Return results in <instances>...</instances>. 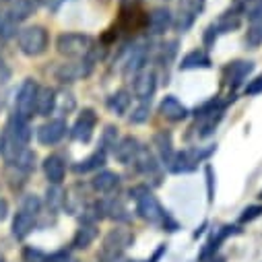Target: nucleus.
Returning <instances> with one entry per match:
<instances>
[{
  "instance_id": "nucleus-1",
  "label": "nucleus",
  "mask_w": 262,
  "mask_h": 262,
  "mask_svg": "<svg viewBox=\"0 0 262 262\" xmlns=\"http://www.w3.org/2000/svg\"><path fill=\"white\" fill-rule=\"evenodd\" d=\"M130 194H133V199H135V203H137L139 215H141L145 221H149V223H153V225H161V223L165 221V217L169 215V213L161 207V203L157 201V196H155L149 188L137 186Z\"/></svg>"
},
{
  "instance_id": "nucleus-2",
  "label": "nucleus",
  "mask_w": 262,
  "mask_h": 262,
  "mask_svg": "<svg viewBox=\"0 0 262 262\" xmlns=\"http://www.w3.org/2000/svg\"><path fill=\"white\" fill-rule=\"evenodd\" d=\"M56 48L67 58H87L93 50V37L85 33H62L56 39Z\"/></svg>"
},
{
  "instance_id": "nucleus-3",
  "label": "nucleus",
  "mask_w": 262,
  "mask_h": 262,
  "mask_svg": "<svg viewBox=\"0 0 262 262\" xmlns=\"http://www.w3.org/2000/svg\"><path fill=\"white\" fill-rule=\"evenodd\" d=\"M135 235L130 233L128 229H122V227H116L112 229L105 239H103V246H101V254H99V260L101 262H110V260H116L120 258V254L133 244Z\"/></svg>"
},
{
  "instance_id": "nucleus-4",
  "label": "nucleus",
  "mask_w": 262,
  "mask_h": 262,
  "mask_svg": "<svg viewBox=\"0 0 262 262\" xmlns=\"http://www.w3.org/2000/svg\"><path fill=\"white\" fill-rule=\"evenodd\" d=\"M19 48L25 56H41L48 50V31L41 25L27 27L19 33Z\"/></svg>"
},
{
  "instance_id": "nucleus-5",
  "label": "nucleus",
  "mask_w": 262,
  "mask_h": 262,
  "mask_svg": "<svg viewBox=\"0 0 262 262\" xmlns=\"http://www.w3.org/2000/svg\"><path fill=\"white\" fill-rule=\"evenodd\" d=\"M93 62H95V54H93V50H91L89 56H87V58H81L79 62L62 64V67L58 69V73H56V77H58V81H62V83H75V81H79V79L89 77V73L93 71Z\"/></svg>"
},
{
  "instance_id": "nucleus-6",
  "label": "nucleus",
  "mask_w": 262,
  "mask_h": 262,
  "mask_svg": "<svg viewBox=\"0 0 262 262\" xmlns=\"http://www.w3.org/2000/svg\"><path fill=\"white\" fill-rule=\"evenodd\" d=\"M37 91H39V87H37V83H35L33 79H27V81L21 85V89H19V93H17V101H15V116H19V118H23V120H27V118L33 116Z\"/></svg>"
},
{
  "instance_id": "nucleus-7",
  "label": "nucleus",
  "mask_w": 262,
  "mask_h": 262,
  "mask_svg": "<svg viewBox=\"0 0 262 262\" xmlns=\"http://www.w3.org/2000/svg\"><path fill=\"white\" fill-rule=\"evenodd\" d=\"M67 122L64 120H50L46 122L43 126H39L37 130V141L41 145H56L64 139V135H67Z\"/></svg>"
},
{
  "instance_id": "nucleus-8",
  "label": "nucleus",
  "mask_w": 262,
  "mask_h": 262,
  "mask_svg": "<svg viewBox=\"0 0 262 262\" xmlns=\"http://www.w3.org/2000/svg\"><path fill=\"white\" fill-rule=\"evenodd\" d=\"M201 9H203V0H180L176 27L180 31H186L194 23V19H196V15L201 13Z\"/></svg>"
},
{
  "instance_id": "nucleus-9",
  "label": "nucleus",
  "mask_w": 262,
  "mask_h": 262,
  "mask_svg": "<svg viewBox=\"0 0 262 262\" xmlns=\"http://www.w3.org/2000/svg\"><path fill=\"white\" fill-rule=\"evenodd\" d=\"M171 25H173V15H171V11L165 9V7L153 9L151 15L147 17V31H149L151 35H161V33H165Z\"/></svg>"
},
{
  "instance_id": "nucleus-10",
  "label": "nucleus",
  "mask_w": 262,
  "mask_h": 262,
  "mask_svg": "<svg viewBox=\"0 0 262 262\" xmlns=\"http://www.w3.org/2000/svg\"><path fill=\"white\" fill-rule=\"evenodd\" d=\"M252 71H254V64H252V62L237 60V62H231L229 67L225 69L223 77H225V83H227L231 89H235V87H239V85L250 77Z\"/></svg>"
},
{
  "instance_id": "nucleus-11",
  "label": "nucleus",
  "mask_w": 262,
  "mask_h": 262,
  "mask_svg": "<svg viewBox=\"0 0 262 262\" xmlns=\"http://www.w3.org/2000/svg\"><path fill=\"white\" fill-rule=\"evenodd\" d=\"M95 124H97V116L93 110H83V114L79 116L75 128H73V137L81 143H89L91 137H93V130H95Z\"/></svg>"
},
{
  "instance_id": "nucleus-12",
  "label": "nucleus",
  "mask_w": 262,
  "mask_h": 262,
  "mask_svg": "<svg viewBox=\"0 0 262 262\" xmlns=\"http://www.w3.org/2000/svg\"><path fill=\"white\" fill-rule=\"evenodd\" d=\"M157 89V75L153 71H143L135 79V95L139 101H149Z\"/></svg>"
},
{
  "instance_id": "nucleus-13",
  "label": "nucleus",
  "mask_w": 262,
  "mask_h": 262,
  "mask_svg": "<svg viewBox=\"0 0 262 262\" xmlns=\"http://www.w3.org/2000/svg\"><path fill=\"white\" fill-rule=\"evenodd\" d=\"M139 149H141V145H139V141H137L135 137H124V139H120L118 145L114 147V157H116L120 163L130 165V163H135Z\"/></svg>"
},
{
  "instance_id": "nucleus-14",
  "label": "nucleus",
  "mask_w": 262,
  "mask_h": 262,
  "mask_svg": "<svg viewBox=\"0 0 262 262\" xmlns=\"http://www.w3.org/2000/svg\"><path fill=\"white\" fill-rule=\"evenodd\" d=\"M159 112H161V116H163L165 120H169V122H182V120L188 116V107H186L184 103H180L173 95H167V97L161 101Z\"/></svg>"
},
{
  "instance_id": "nucleus-15",
  "label": "nucleus",
  "mask_w": 262,
  "mask_h": 262,
  "mask_svg": "<svg viewBox=\"0 0 262 262\" xmlns=\"http://www.w3.org/2000/svg\"><path fill=\"white\" fill-rule=\"evenodd\" d=\"M43 173L48 178V182L52 186H60L64 180V173H67V167H64V161L58 155H50L43 159Z\"/></svg>"
},
{
  "instance_id": "nucleus-16",
  "label": "nucleus",
  "mask_w": 262,
  "mask_h": 262,
  "mask_svg": "<svg viewBox=\"0 0 262 262\" xmlns=\"http://www.w3.org/2000/svg\"><path fill=\"white\" fill-rule=\"evenodd\" d=\"M145 62H147V50L141 46L137 48L133 54H130L128 62H126V67H124V77L130 81V79H137V75H141L145 71Z\"/></svg>"
},
{
  "instance_id": "nucleus-17",
  "label": "nucleus",
  "mask_w": 262,
  "mask_h": 262,
  "mask_svg": "<svg viewBox=\"0 0 262 262\" xmlns=\"http://www.w3.org/2000/svg\"><path fill=\"white\" fill-rule=\"evenodd\" d=\"M95 239H97V225L83 221L81 227L77 229L75 237H73V248H77V250H87Z\"/></svg>"
},
{
  "instance_id": "nucleus-18",
  "label": "nucleus",
  "mask_w": 262,
  "mask_h": 262,
  "mask_svg": "<svg viewBox=\"0 0 262 262\" xmlns=\"http://www.w3.org/2000/svg\"><path fill=\"white\" fill-rule=\"evenodd\" d=\"M56 107V91L52 87H39L37 99H35V114L37 116H50Z\"/></svg>"
},
{
  "instance_id": "nucleus-19",
  "label": "nucleus",
  "mask_w": 262,
  "mask_h": 262,
  "mask_svg": "<svg viewBox=\"0 0 262 262\" xmlns=\"http://www.w3.org/2000/svg\"><path fill=\"white\" fill-rule=\"evenodd\" d=\"M33 227H35V215H31L27 211H19L13 221V235L17 239H23L33 231Z\"/></svg>"
},
{
  "instance_id": "nucleus-20",
  "label": "nucleus",
  "mask_w": 262,
  "mask_h": 262,
  "mask_svg": "<svg viewBox=\"0 0 262 262\" xmlns=\"http://www.w3.org/2000/svg\"><path fill=\"white\" fill-rule=\"evenodd\" d=\"M182 71H190V69H211V58L207 52L203 50H192L190 54H186L182 58V64H180Z\"/></svg>"
},
{
  "instance_id": "nucleus-21",
  "label": "nucleus",
  "mask_w": 262,
  "mask_h": 262,
  "mask_svg": "<svg viewBox=\"0 0 262 262\" xmlns=\"http://www.w3.org/2000/svg\"><path fill=\"white\" fill-rule=\"evenodd\" d=\"M118 184H120V178H118V173H114V171H99V173L91 180L93 190L99 192V194H110L112 190L118 188Z\"/></svg>"
},
{
  "instance_id": "nucleus-22",
  "label": "nucleus",
  "mask_w": 262,
  "mask_h": 262,
  "mask_svg": "<svg viewBox=\"0 0 262 262\" xmlns=\"http://www.w3.org/2000/svg\"><path fill=\"white\" fill-rule=\"evenodd\" d=\"M153 143H155V147H157V151H159L161 161L167 163V165H171V161H173V157H176L173 145H171V137H169L167 133H157V135L153 137Z\"/></svg>"
},
{
  "instance_id": "nucleus-23",
  "label": "nucleus",
  "mask_w": 262,
  "mask_h": 262,
  "mask_svg": "<svg viewBox=\"0 0 262 262\" xmlns=\"http://www.w3.org/2000/svg\"><path fill=\"white\" fill-rule=\"evenodd\" d=\"M135 167L141 173H145V176L155 173L157 171V159H155V155L147 147H141L139 153H137V159H135Z\"/></svg>"
},
{
  "instance_id": "nucleus-24",
  "label": "nucleus",
  "mask_w": 262,
  "mask_h": 262,
  "mask_svg": "<svg viewBox=\"0 0 262 262\" xmlns=\"http://www.w3.org/2000/svg\"><path fill=\"white\" fill-rule=\"evenodd\" d=\"M130 93L128 91H124V89H120V91H116L114 95H110V99H107V110L112 112V114H116V116H124L126 112H128V107H130Z\"/></svg>"
},
{
  "instance_id": "nucleus-25",
  "label": "nucleus",
  "mask_w": 262,
  "mask_h": 262,
  "mask_svg": "<svg viewBox=\"0 0 262 262\" xmlns=\"http://www.w3.org/2000/svg\"><path fill=\"white\" fill-rule=\"evenodd\" d=\"M9 135H13V137L23 145V147H27V143H29V139H31V128H29L27 120H23V118L15 116V118L11 120Z\"/></svg>"
},
{
  "instance_id": "nucleus-26",
  "label": "nucleus",
  "mask_w": 262,
  "mask_h": 262,
  "mask_svg": "<svg viewBox=\"0 0 262 262\" xmlns=\"http://www.w3.org/2000/svg\"><path fill=\"white\" fill-rule=\"evenodd\" d=\"M33 11H35V3H33V0H15V3L11 5L9 17L17 23V21H25Z\"/></svg>"
},
{
  "instance_id": "nucleus-27",
  "label": "nucleus",
  "mask_w": 262,
  "mask_h": 262,
  "mask_svg": "<svg viewBox=\"0 0 262 262\" xmlns=\"http://www.w3.org/2000/svg\"><path fill=\"white\" fill-rule=\"evenodd\" d=\"M103 163H105V149L95 151L91 157H87L85 161H81L79 165H75V171L77 173H87V171H93V169L101 167Z\"/></svg>"
},
{
  "instance_id": "nucleus-28",
  "label": "nucleus",
  "mask_w": 262,
  "mask_h": 262,
  "mask_svg": "<svg viewBox=\"0 0 262 262\" xmlns=\"http://www.w3.org/2000/svg\"><path fill=\"white\" fill-rule=\"evenodd\" d=\"M239 23H242L239 15L227 13V15H223V17L215 23V29H217V33H229V31H235V29L239 27Z\"/></svg>"
},
{
  "instance_id": "nucleus-29",
  "label": "nucleus",
  "mask_w": 262,
  "mask_h": 262,
  "mask_svg": "<svg viewBox=\"0 0 262 262\" xmlns=\"http://www.w3.org/2000/svg\"><path fill=\"white\" fill-rule=\"evenodd\" d=\"M11 165H15V167H19V169H23V171H31V169L35 167V153L25 147V149L19 153V157L15 159V163H11Z\"/></svg>"
},
{
  "instance_id": "nucleus-30",
  "label": "nucleus",
  "mask_w": 262,
  "mask_h": 262,
  "mask_svg": "<svg viewBox=\"0 0 262 262\" xmlns=\"http://www.w3.org/2000/svg\"><path fill=\"white\" fill-rule=\"evenodd\" d=\"M149 116H151V107L143 101L139 107H135V112L130 114V124H143V122H147L149 120Z\"/></svg>"
},
{
  "instance_id": "nucleus-31",
  "label": "nucleus",
  "mask_w": 262,
  "mask_h": 262,
  "mask_svg": "<svg viewBox=\"0 0 262 262\" xmlns=\"http://www.w3.org/2000/svg\"><path fill=\"white\" fill-rule=\"evenodd\" d=\"M48 205L56 211L58 207H62L64 205V196H62V190L58 188V186H52V188H48Z\"/></svg>"
},
{
  "instance_id": "nucleus-32",
  "label": "nucleus",
  "mask_w": 262,
  "mask_h": 262,
  "mask_svg": "<svg viewBox=\"0 0 262 262\" xmlns=\"http://www.w3.org/2000/svg\"><path fill=\"white\" fill-rule=\"evenodd\" d=\"M118 145V128L116 126H105L103 130V149H114Z\"/></svg>"
},
{
  "instance_id": "nucleus-33",
  "label": "nucleus",
  "mask_w": 262,
  "mask_h": 262,
  "mask_svg": "<svg viewBox=\"0 0 262 262\" xmlns=\"http://www.w3.org/2000/svg\"><path fill=\"white\" fill-rule=\"evenodd\" d=\"M39 209H41V201L37 199L35 194L25 196V201H23L21 211H27V213H31V215H37V213H39Z\"/></svg>"
},
{
  "instance_id": "nucleus-34",
  "label": "nucleus",
  "mask_w": 262,
  "mask_h": 262,
  "mask_svg": "<svg viewBox=\"0 0 262 262\" xmlns=\"http://www.w3.org/2000/svg\"><path fill=\"white\" fill-rule=\"evenodd\" d=\"M260 215H262V207H260V205L248 207V209H244V213H242V217H239V223H250V221L258 219Z\"/></svg>"
},
{
  "instance_id": "nucleus-35",
  "label": "nucleus",
  "mask_w": 262,
  "mask_h": 262,
  "mask_svg": "<svg viewBox=\"0 0 262 262\" xmlns=\"http://www.w3.org/2000/svg\"><path fill=\"white\" fill-rule=\"evenodd\" d=\"M23 256H25L27 262H48V254H43L39 250H33V248H25Z\"/></svg>"
},
{
  "instance_id": "nucleus-36",
  "label": "nucleus",
  "mask_w": 262,
  "mask_h": 262,
  "mask_svg": "<svg viewBox=\"0 0 262 262\" xmlns=\"http://www.w3.org/2000/svg\"><path fill=\"white\" fill-rule=\"evenodd\" d=\"M205 173H207V192H209V201L213 203V199H215V176H213V167L207 165V167H205Z\"/></svg>"
},
{
  "instance_id": "nucleus-37",
  "label": "nucleus",
  "mask_w": 262,
  "mask_h": 262,
  "mask_svg": "<svg viewBox=\"0 0 262 262\" xmlns=\"http://www.w3.org/2000/svg\"><path fill=\"white\" fill-rule=\"evenodd\" d=\"M244 91H246V95H258V93H262V75L256 77L254 81H250Z\"/></svg>"
},
{
  "instance_id": "nucleus-38",
  "label": "nucleus",
  "mask_w": 262,
  "mask_h": 262,
  "mask_svg": "<svg viewBox=\"0 0 262 262\" xmlns=\"http://www.w3.org/2000/svg\"><path fill=\"white\" fill-rule=\"evenodd\" d=\"M11 69H9V64L0 58V85H5V83H9L11 81Z\"/></svg>"
},
{
  "instance_id": "nucleus-39",
  "label": "nucleus",
  "mask_w": 262,
  "mask_h": 262,
  "mask_svg": "<svg viewBox=\"0 0 262 262\" xmlns=\"http://www.w3.org/2000/svg\"><path fill=\"white\" fill-rule=\"evenodd\" d=\"M60 110H62L64 114H69V112H73V110H75V97H73L71 93L62 95V105H60Z\"/></svg>"
},
{
  "instance_id": "nucleus-40",
  "label": "nucleus",
  "mask_w": 262,
  "mask_h": 262,
  "mask_svg": "<svg viewBox=\"0 0 262 262\" xmlns=\"http://www.w3.org/2000/svg\"><path fill=\"white\" fill-rule=\"evenodd\" d=\"M165 250H167V246H165V244H159V248L153 252V256H151L149 260H145V262H159V260H161V256L165 254Z\"/></svg>"
},
{
  "instance_id": "nucleus-41",
  "label": "nucleus",
  "mask_w": 262,
  "mask_h": 262,
  "mask_svg": "<svg viewBox=\"0 0 262 262\" xmlns=\"http://www.w3.org/2000/svg\"><path fill=\"white\" fill-rule=\"evenodd\" d=\"M7 211H9V205H7V201H3V199H0V221H3V219L7 217Z\"/></svg>"
},
{
  "instance_id": "nucleus-42",
  "label": "nucleus",
  "mask_w": 262,
  "mask_h": 262,
  "mask_svg": "<svg viewBox=\"0 0 262 262\" xmlns=\"http://www.w3.org/2000/svg\"><path fill=\"white\" fill-rule=\"evenodd\" d=\"M139 3H141V0H122V5L128 7V9H137Z\"/></svg>"
},
{
  "instance_id": "nucleus-43",
  "label": "nucleus",
  "mask_w": 262,
  "mask_h": 262,
  "mask_svg": "<svg viewBox=\"0 0 262 262\" xmlns=\"http://www.w3.org/2000/svg\"><path fill=\"white\" fill-rule=\"evenodd\" d=\"M213 262H225V260H223V258H217V260H213Z\"/></svg>"
},
{
  "instance_id": "nucleus-44",
  "label": "nucleus",
  "mask_w": 262,
  "mask_h": 262,
  "mask_svg": "<svg viewBox=\"0 0 262 262\" xmlns=\"http://www.w3.org/2000/svg\"><path fill=\"white\" fill-rule=\"evenodd\" d=\"M110 262H122V260H118V258H116V260H110Z\"/></svg>"
},
{
  "instance_id": "nucleus-45",
  "label": "nucleus",
  "mask_w": 262,
  "mask_h": 262,
  "mask_svg": "<svg viewBox=\"0 0 262 262\" xmlns=\"http://www.w3.org/2000/svg\"><path fill=\"white\" fill-rule=\"evenodd\" d=\"M260 199H262V192H260Z\"/></svg>"
},
{
  "instance_id": "nucleus-46",
  "label": "nucleus",
  "mask_w": 262,
  "mask_h": 262,
  "mask_svg": "<svg viewBox=\"0 0 262 262\" xmlns=\"http://www.w3.org/2000/svg\"><path fill=\"white\" fill-rule=\"evenodd\" d=\"M0 3H5V0H0Z\"/></svg>"
},
{
  "instance_id": "nucleus-47",
  "label": "nucleus",
  "mask_w": 262,
  "mask_h": 262,
  "mask_svg": "<svg viewBox=\"0 0 262 262\" xmlns=\"http://www.w3.org/2000/svg\"><path fill=\"white\" fill-rule=\"evenodd\" d=\"M260 5H262V3H260Z\"/></svg>"
}]
</instances>
